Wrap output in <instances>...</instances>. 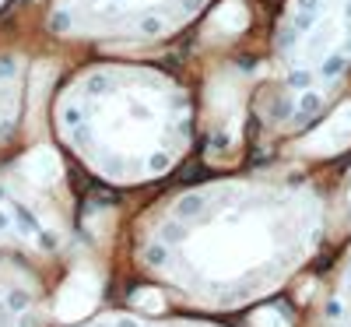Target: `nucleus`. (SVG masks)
Segmentation results:
<instances>
[{"label":"nucleus","mask_w":351,"mask_h":327,"mask_svg":"<svg viewBox=\"0 0 351 327\" xmlns=\"http://www.w3.org/2000/svg\"><path fill=\"white\" fill-rule=\"evenodd\" d=\"M271 95L285 131H309L351 102V0H285Z\"/></svg>","instance_id":"nucleus-1"}]
</instances>
